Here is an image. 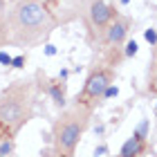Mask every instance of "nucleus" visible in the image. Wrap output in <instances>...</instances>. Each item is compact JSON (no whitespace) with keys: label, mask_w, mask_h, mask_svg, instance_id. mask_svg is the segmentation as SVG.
I'll return each mask as SVG.
<instances>
[{"label":"nucleus","mask_w":157,"mask_h":157,"mask_svg":"<svg viewBox=\"0 0 157 157\" xmlns=\"http://www.w3.org/2000/svg\"><path fill=\"white\" fill-rule=\"evenodd\" d=\"M54 18L40 0H20L9 13V38L18 45H32L52 29Z\"/></svg>","instance_id":"f257e3e1"},{"label":"nucleus","mask_w":157,"mask_h":157,"mask_svg":"<svg viewBox=\"0 0 157 157\" xmlns=\"http://www.w3.org/2000/svg\"><path fill=\"white\" fill-rule=\"evenodd\" d=\"M32 110H34V94L32 85L27 81H16L11 88L2 92V97H0V128L7 130V137L20 130L29 121Z\"/></svg>","instance_id":"f03ea898"},{"label":"nucleus","mask_w":157,"mask_h":157,"mask_svg":"<svg viewBox=\"0 0 157 157\" xmlns=\"http://www.w3.org/2000/svg\"><path fill=\"white\" fill-rule=\"evenodd\" d=\"M90 121V108L76 103L74 108L63 112V117L54 126V153L56 157H74V151L81 141Z\"/></svg>","instance_id":"7ed1b4c3"},{"label":"nucleus","mask_w":157,"mask_h":157,"mask_svg":"<svg viewBox=\"0 0 157 157\" xmlns=\"http://www.w3.org/2000/svg\"><path fill=\"white\" fill-rule=\"evenodd\" d=\"M117 13L115 9L105 2V0H92L88 5V11H85V23H88V29H90V36H101L105 34L108 29V25L112 23V18H115Z\"/></svg>","instance_id":"20e7f679"},{"label":"nucleus","mask_w":157,"mask_h":157,"mask_svg":"<svg viewBox=\"0 0 157 157\" xmlns=\"http://www.w3.org/2000/svg\"><path fill=\"white\" fill-rule=\"evenodd\" d=\"M112 81V70H97V72H92L88 76V81H85V88H83V97L88 99H97L103 97L105 88L110 85Z\"/></svg>","instance_id":"39448f33"},{"label":"nucleus","mask_w":157,"mask_h":157,"mask_svg":"<svg viewBox=\"0 0 157 157\" xmlns=\"http://www.w3.org/2000/svg\"><path fill=\"white\" fill-rule=\"evenodd\" d=\"M130 25H132L130 18H126V16H115V18H112V23L108 25V29H105L103 38L108 40L110 45H121V43L126 40L128 32H130Z\"/></svg>","instance_id":"423d86ee"},{"label":"nucleus","mask_w":157,"mask_h":157,"mask_svg":"<svg viewBox=\"0 0 157 157\" xmlns=\"http://www.w3.org/2000/svg\"><path fill=\"white\" fill-rule=\"evenodd\" d=\"M141 153H144V137L141 135H137L135 132L130 139L126 141L124 146H121V157H139Z\"/></svg>","instance_id":"0eeeda50"},{"label":"nucleus","mask_w":157,"mask_h":157,"mask_svg":"<svg viewBox=\"0 0 157 157\" xmlns=\"http://www.w3.org/2000/svg\"><path fill=\"white\" fill-rule=\"evenodd\" d=\"M49 94H52V99H54L56 105H63V103H65V94H63V88H61L59 83H52V85H49Z\"/></svg>","instance_id":"6e6552de"},{"label":"nucleus","mask_w":157,"mask_h":157,"mask_svg":"<svg viewBox=\"0 0 157 157\" xmlns=\"http://www.w3.org/2000/svg\"><path fill=\"white\" fill-rule=\"evenodd\" d=\"M11 153H13V141H11V137L0 139V157H11Z\"/></svg>","instance_id":"1a4fd4ad"},{"label":"nucleus","mask_w":157,"mask_h":157,"mask_svg":"<svg viewBox=\"0 0 157 157\" xmlns=\"http://www.w3.org/2000/svg\"><path fill=\"white\" fill-rule=\"evenodd\" d=\"M137 52H139V45H137L135 40H128V43H126V52H124V56H128V59H130V56H135Z\"/></svg>","instance_id":"9d476101"},{"label":"nucleus","mask_w":157,"mask_h":157,"mask_svg":"<svg viewBox=\"0 0 157 157\" xmlns=\"http://www.w3.org/2000/svg\"><path fill=\"white\" fill-rule=\"evenodd\" d=\"M144 38L148 40V43H151V45L155 47L157 45V29H153V27H148V29L144 32Z\"/></svg>","instance_id":"9b49d317"},{"label":"nucleus","mask_w":157,"mask_h":157,"mask_svg":"<svg viewBox=\"0 0 157 157\" xmlns=\"http://www.w3.org/2000/svg\"><path fill=\"white\" fill-rule=\"evenodd\" d=\"M119 94V90H117V85H108L103 92V99H112V97H117Z\"/></svg>","instance_id":"f8f14e48"},{"label":"nucleus","mask_w":157,"mask_h":157,"mask_svg":"<svg viewBox=\"0 0 157 157\" xmlns=\"http://www.w3.org/2000/svg\"><path fill=\"white\" fill-rule=\"evenodd\" d=\"M11 61H13V59H11V56L7 54V52H0V65L9 67V65H11Z\"/></svg>","instance_id":"ddd939ff"},{"label":"nucleus","mask_w":157,"mask_h":157,"mask_svg":"<svg viewBox=\"0 0 157 157\" xmlns=\"http://www.w3.org/2000/svg\"><path fill=\"white\" fill-rule=\"evenodd\" d=\"M11 67H25V56H23V54L16 56V59L11 61Z\"/></svg>","instance_id":"4468645a"},{"label":"nucleus","mask_w":157,"mask_h":157,"mask_svg":"<svg viewBox=\"0 0 157 157\" xmlns=\"http://www.w3.org/2000/svg\"><path fill=\"white\" fill-rule=\"evenodd\" d=\"M146 128H148V121H141V124H139V128H137V135L146 137Z\"/></svg>","instance_id":"2eb2a0df"},{"label":"nucleus","mask_w":157,"mask_h":157,"mask_svg":"<svg viewBox=\"0 0 157 157\" xmlns=\"http://www.w3.org/2000/svg\"><path fill=\"white\" fill-rule=\"evenodd\" d=\"M105 153H108V146H97V148H94V155H97V157H103Z\"/></svg>","instance_id":"dca6fc26"},{"label":"nucleus","mask_w":157,"mask_h":157,"mask_svg":"<svg viewBox=\"0 0 157 157\" xmlns=\"http://www.w3.org/2000/svg\"><path fill=\"white\" fill-rule=\"evenodd\" d=\"M45 54H47V56H54V54H56V47H54V45H45Z\"/></svg>","instance_id":"f3484780"},{"label":"nucleus","mask_w":157,"mask_h":157,"mask_svg":"<svg viewBox=\"0 0 157 157\" xmlns=\"http://www.w3.org/2000/svg\"><path fill=\"white\" fill-rule=\"evenodd\" d=\"M119 2H121V5H128V2H130V0H119Z\"/></svg>","instance_id":"a211bd4d"}]
</instances>
